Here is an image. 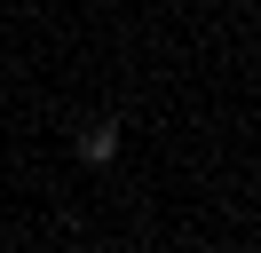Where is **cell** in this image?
I'll return each instance as SVG.
<instances>
[{
	"mask_svg": "<svg viewBox=\"0 0 261 253\" xmlns=\"http://www.w3.org/2000/svg\"><path fill=\"white\" fill-rule=\"evenodd\" d=\"M80 158H87V166H103V158H119V127H111V119L80 127Z\"/></svg>",
	"mask_w": 261,
	"mask_h": 253,
	"instance_id": "cell-1",
	"label": "cell"
}]
</instances>
